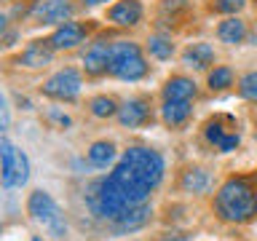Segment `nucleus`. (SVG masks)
<instances>
[{
	"label": "nucleus",
	"instance_id": "2eb2a0df",
	"mask_svg": "<svg viewBox=\"0 0 257 241\" xmlns=\"http://www.w3.org/2000/svg\"><path fill=\"white\" fill-rule=\"evenodd\" d=\"M161 115L169 126H182L190 118V99H166L161 107Z\"/></svg>",
	"mask_w": 257,
	"mask_h": 241
},
{
	"label": "nucleus",
	"instance_id": "dca6fc26",
	"mask_svg": "<svg viewBox=\"0 0 257 241\" xmlns=\"http://www.w3.org/2000/svg\"><path fill=\"white\" fill-rule=\"evenodd\" d=\"M182 59L193 70H204V67H209V64L214 62V48L209 43H193L188 51L182 54Z\"/></svg>",
	"mask_w": 257,
	"mask_h": 241
},
{
	"label": "nucleus",
	"instance_id": "20e7f679",
	"mask_svg": "<svg viewBox=\"0 0 257 241\" xmlns=\"http://www.w3.org/2000/svg\"><path fill=\"white\" fill-rule=\"evenodd\" d=\"M110 72L118 75L120 80H140L148 72V64L142 59V51L137 43L120 40L112 43V62H110Z\"/></svg>",
	"mask_w": 257,
	"mask_h": 241
},
{
	"label": "nucleus",
	"instance_id": "412c9836",
	"mask_svg": "<svg viewBox=\"0 0 257 241\" xmlns=\"http://www.w3.org/2000/svg\"><path fill=\"white\" fill-rule=\"evenodd\" d=\"M148 51H150V56H156V59H169V56L174 54V43L164 35H153L148 40Z\"/></svg>",
	"mask_w": 257,
	"mask_h": 241
},
{
	"label": "nucleus",
	"instance_id": "b1692460",
	"mask_svg": "<svg viewBox=\"0 0 257 241\" xmlns=\"http://www.w3.org/2000/svg\"><path fill=\"white\" fill-rule=\"evenodd\" d=\"M238 91H241V96H244V99H249V102H257V72H249V75L241 78Z\"/></svg>",
	"mask_w": 257,
	"mask_h": 241
},
{
	"label": "nucleus",
	"instance_id": "f3484780",
	"mask_svg": "<svg viewBox=\"0 0 257 241\" xmlns=\"http://www.w3.org/2000/svg\"><path fill=\"white\" fill-rule=\"evenodd\" d=\"M209 185H212V177H209V172H204V169H190V172L182 174V190L185 193H206Z\"/></svg>",
	"mask_w": 257,
	"mask_h": 241
},
{
	"label": "nucleus",
	"instance_id": "6e6552de",
	"mask_svg": "<svg viewBox=\"0 0 257 241\" xmlns=\"http://www.w3.org/2000/svg\"><path fill=\"white\" fill-rule=\"evenodd\" d=\"M72 16V3L70 0H38L32 6V19L38 24H56L67 22Z\"/></svg>",
	"mask_w": 257,
	"mask_h": 241
},
{
	"label": "nucleus",
	"instance_id": "39448f33",
	"mask_svg": "<svg viewBox=\"0 0 257 241\" xmlns=\"http://www.w3.org/2000/svg\"><path fill=\"white\" fill-rule=\"evenodd\" d=\"M204 137H206V142L212 145V148H217L220 153L236 150L238 142H241L238 124H236V118H230V115H214L212 120H206Z\"/></svg>",
	"mask_w": 257,
	"mask_h": 241
},
{
	"label": "nucleus",
	"instance_id": "aec40b11",
	"mask_svg": "<svg viewBox=\"0 0 257 241\" xmlns=\"http://www.w3.org/2000/svg\"><path fill=\"white\" fill-rule=\"evenodd\" d=\"M115 158V145L112 142H94L91 150H88V161L94 166H107Z\"/></svg>",
	"mask_w": 257,
	"mask_h": 241
},
{
	"label": "nucleus",
	"instance_id": "f03ea898",
	"mask_svg": "<svg viewBox=\"0 0 257 241\" xmlns=\"http://www.w3.org/2000/svg\"><path fill=\"white\" fill-rule=\"evenodd\" d=\"M217 214L228 222H249L257 217V188L252 180H228L214 198Z\"/></svg>",
	"mask_w": 257,
	"mask_h": 241
},
{
	"label": "nucleus",
	"instance_id": "423d86ee",
	"mask_svg": "<svg viewBox=\"0 0 257 241\" xmlns=\"http://www.w3.org/2000/svg\"><path fill=\"white\" fill-rule=\"evenodd\" d=\"M0 153H3V185L6 188H16L24 185L30 177V161L22 150H16L8 140L0 142Z\"/></svg>",
	"mask_w": 257,
	"mask_h": 241
},
{
	"label": "nucleus",
	"instance_id": "4468645a",
	"mask_svg": "<svg viewBox=\"0 0 257 241\" xmlns=\"http://www.w3.org/2000/svg\"><path fill=\"white\" fill-rule=\"evenodd\" d=\"M150 214H153V212H150V206H148V204H140V206L126 209V212L120 214L112 225H115L118 230H140L142 225L150 220Z\"/></svg>",
	"mask_w": 257,
	"mask_h": 241
},
{
	"label": "nucleus",
	"instance_id": "0eeeda50",
	"mask_svg": "<svg viewBox=\"0 0 257 241\" xmlns=\"http://www.w3.org/2000/svg\"><path fill=\"white\" fill-rule=\"evenodd\" d=\"M43 94L51 99H62V102H72L80 94V72L78 70H59L56 75H51L43 83Z\"/></svg>",
	"mask_w": 257,
	"mask_h": 241
},
{
	"label": "nucleus",
	"instance_id": "a878e982",
	"mask_svg": "<svg viewBox=\"0 0 257 241\" xmlns=\"http://www.w3.org/2000/svg\"><path fill=\"white\" fill-rule=\"evenodd\" d=\"M161 241H190V236H188V233L172 230V233H164V236H161Z\"/></svg>",
	"mask_w": 257,
	"mask_h": 241
},
{
	"label": "nucleus",
	"instance_id": "a211bd4d",
	"mask_svg": "<svg viewBox=\"0 0 257 241\" xmlns=\"http://www.w3.org/2000/svg\"><path fill=\"white\" fill-rule=\"evenodd\" d=\"M217 35H220V40L222 43H230V46H236V43H241V40L246 38V24L241 22V19H225L222 24H220V30H217Z\"/></svg>",
	"mask_w": 257,
	"mask_h": 241
},
{
	"label": "nucleus",
	"instance_id": "c85d7f7f",
	"mask_svg": "<svg viewBox=\"0 0 257 241\" xmlns=\"http://www.w3.org/2000/svg\"><path fill=\"white\" fill-rule=\"evenodd\" d=\"M32 241H40V238H38V236H35V238H32Z\"/></svg>",
	"mask_w": 257,
	"mask_h": 241
},
{
	"label": "nucleus",
	"instance_id": "f257e3e1",
	"mask_svg": "<svg viewBox=\"0 0 257 241\" xmlns=\"http://www.w3.org/2000/svg\"><path fill=\"white\" fill-rule=\"evenodd\" d=\"M164 177V158L150 148H128L112 169L110 180L132 206L145 204V198L158 188Z\"/></svg>",
	"mask_w": 257,
	"mask_h": 241
},
{
	"label": "nucleus",
	"instance_id": "9b49d317",
	"mask_svg": "<svg viewBox=\"0 0 257 241\" xmlns=\"http://www.w3.org/2000/svg\"><path fill=\"white\" fill-rule=\"evenodd\" d=\"M148 115H150V107L145 99H128V102H123V107H118L120 126H128V129L142 126L148 120Z\"/></svg>",
	"mask_w": 257,
	"mask_h": 241
},
{
	"label": "nucleus",
	"instance_id": "4be33fe9",
	"mask_svg": "<svg viewBox=\"0 0 257 241\" xmlns=\"http://www.w3.org/2000/svg\"><path fill=\"white\" fill-rule=\"evenodd\" d=\"M209 86L212 91H225L228 86H233V72L228 67H214L209 72Z\"/></svg>",
	"mask_w": 257,
	"mask_h": 241
},
{
	"label": "nucleus",
	"instance_id": "9d476101",
	"mask_svg": "<svg viewBox=\"0 0 257 241\" xmlns=\"http://www.w3.org/2000/svg\"><path fill=\"white\" fill-rule=\"evenodd\" d=\"M54 51L56 48L51 46V40H32V43L24 48L19 62L24 64V67H46V64H51Z\"/></svg>",
	"mask_w": 257,
	"mask_h": 241
},
{
	"label": "nucleus",
	"instance_id": "5701e85b",
	"mask_svg": "<svg viewBox=\"0 0 257 241\" xmlns=\"http://www.w3.org/2000/svg\"><path fill=\"white\" fill-rule=\"evenodd\" d=\"M118 107H115V102L110 99V96H96V99H91V112L96 118H107L112 115Z\"/></svg>",
	"mask_w": 257,
	"mask_h": 241
},
{
	"label": "nucleus",
	"instance_id": "393cba45",
	"mask_svg": "<svg viewBox=\"0 0 257 241\" xmlns=\"http://www.w3.org/2000/svg\"><path fill=\"white\" fill-rule=\"evenodd\" d=\"M246 6V0H214V8L220 14H236Z\"/></svg>",
	"mask_w": 257,
	"mask_h": 241
},
{
	"label": "nucleus",
	"instance_id": "cd10ccee",
	"mask_svg": "<svg viewBox=\"0 0 257 241\" xmlns=\"http://www.w3.org/2000/svg\"><path fill=\"white\" fill-rule=\"evenodd\" d=\"M88 6H99V3H104V0H86Z\"/></svg>",
	"mask_w": 257,
	"mask_h": 241
},
{
	"label": "nucleus",
	"instance_id": "ddd939ff",
	"mask_svg": "<svg viewBox=\"0 0 257 241\" xmlns=\"http://www.w3.org/2000/svg\"><path fill=\"white\" fill-rule=\"evenodd\" d=\"M110 62H112V46H104V43H96L91 51L83 56L86 72H91V75H99V72L110 70Z\"/></svg>",
	"mask_w": 257,
	"mask_h": 241
},
{
	"label": "nucleus",
	"instance_id": "f8f14e48",
	"mask_svg": "<svg viewBox=\"0 0 257 241\" xmlns=\"http://www.w3.org/2000/svg\"><path fill=\"white\" fill-rule=\"evenodd\" d=\"M83 35H86V27H83V24H78V22H64L62 27L54 32L51 46H54V48H72V46H78L80 40H83Z\"/></svg>",
	"mask_w": 257,
	"mask_h": 241
},
{
	"label": "nucleus",
	"instance_id": "bb28decb",
	"mask_svg": "<svg viewBox=\"0 0 257 241\" xmlns=\"http://www.w3.org/2000/svg\"><path fill=\"white\" fill-rule=\"evenodd\" d=\"M0 107H3V120H0V126H8V104H6V99H3V104H0Z\"/></svg>",
	"mask_w": 257,
	"mask_h": 241
},
{
	"label": "nucleus",
	"instance_id": "7ed1b4c3",
	"mask_svg": "<svg viewBox=\"0 0 257 241\" xmlns=\"http://www.w3.org/2000/svg\"><path fill=\"white\" fill-rule=\"evenodd\" d=\"M27 212L32 214V220L40 222L43 228L51 233L54 238H62L64 230H67V222H64V214L62 209L56 206V201L43 190H35L27 201Z\"/></svg>",
	"mask_w": 257,
	"mask_h": 241
},
{
	"label": "nucleus",
	"instance_id": "6ab92c4d",
	"mask_svg": "<svg viewBox=\"0 0 257 241\" xmlns=\"http://www.w3.org/2000/svg\"><path fill=\"white\" fill-rule=\"evenodd\" d=\"M164 96L166 99H190V96H196V83L188 78H172L164 86Z\"/></svg>",
	"mask_w": 257,
	"mask_h": 241
},
{
	"label": "nucleus",
	"instance_id": "1a4fd4ad",
	"mask_svg": "<svg viewBox=\"0 0 257 241\" xmlns=\"http://www.w3.org/2000/svg\"><path fill=\"white\" fill-rule=\"evenodd\" d=\"M107 19L118 27H132L142 19V3L140 0H120L107 11Z\"/></svg>",
	"mask_w": 257,
	"mask_h": 241
}]
</instances>
